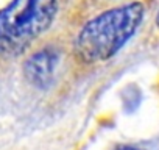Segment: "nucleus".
Returning <instances> with one entry per match:
<instances>
[{
	"label": "nucleus",
	"mask_w": 159,
	"mask_h": 150,
	"mask_svg": "<svg viewBox=\"0 0 159 150\" xmlns=\"http://www.w3.org/2000/svg\"><path fill=\"white\" fill-rule=\"evenodd\" d=\"M59 58V52L53 45H44L33 50L22 66L27 82L38 89H48L55 82Z\"/></svg>",
	"instance_id": "7ed1b4c3"
},
{
	"label": "nucleus",
	"mask_w": 159,
	"mask_h": 150,
	"mask_svg": "<svg viewBox=\"0 0 159 150\" xmlns=\"http://www.w3.org/2000/svg\"><path fill=\"white\" fill-rule=\"evenodd\" d=\"M111 150H145V148H140V147H136V145H129V144H119V145H116Z\"/></svg>",
	"instance_id": "20e7f679"
},
{
	"label": "nucleus",
	"mask_w": 159,
	"mask_h": 150,
	"mask_svg": "<svg viewBox=\"0 0 159 150\" xmlns=\"http://www.w3.org/2000/svg\"><path fill=\"white\" fill-rule=\"evenodd\" d=\"M59 0H11L0 10V55L27 52L53 25Z\"/></svg>",
	"instance_id": "f03ea898"
},
{
	"label": "nucleus",
	"mask_w": 159,
	"mask_h": 150,
	"mask_svg": "<svg viewBox=\"0 0 159 150\" xmlns=\"http://www.w3.org/2000/svg\"><path fill=\"white\" fill-rule=\"evenodd\" d=\"M154 24H156V27L159 28V10H157V13H156V19H154Z\"/></svg>",
	"instance_id": "39448f33"
},
{
	"label": "nucleus",
	"mask_w": 159,
	"mask_h": 150,
	"mask_svg": "<svg viewBox=\"0 0 159 150\" xmlns=\"http://www.w3.org/2000/svg\"><path fill=\"white\" fill-rule=\"evenodd\" d=\"M145 11L142 2L131 0L89 19L73 41L72 53L76 64L94 67L112 59L139 31Z\"/></svg>",
	"instance_id": "f257e3e1"
}]
</instances>
